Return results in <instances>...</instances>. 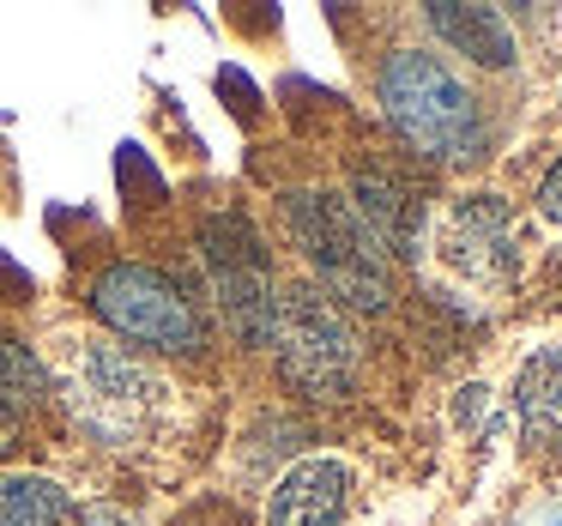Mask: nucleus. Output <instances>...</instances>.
<instances>
[{"label": "nucleus", "instance_id": "obj_5", "mask_svg": "<svg viewBox=\"0 0 562 526\" xmlns=\"http://www.w3.org/2000/svg\"><path fill=\"white\" fill-rule=\"evenodd\" d=\"M200 267H206L212 303L224 315V333L236 345H267L272 339V315H279V279H272V260L260 231L243 212H206L200 219Z\"/></svg>", "mask_w": 562, "mask_h": 526}, {"label": "nucleus", "instance_id": "obj_14", "mask_svg": "<svg viewBox=\"0 0 562 526\" xmlns=\"http://www.w3.org/2000/svg\"><path fill=\"white\" fill-rule=\"evenodd\" d=\"M74 521H79V526H139L134 514L122 508V502H79Z\"/></svg>", "mask_w": 562, "mask_h": 526}, {"label": "nucleus", "instance_id": "obj_7", "mask_svg": "<svg viewBox=\"0 0 562 526\" xmlns=\"http://www.w3.org/2000/svg\"><path fill=\"white\" fill-rule=\"evenodd\" d=\"M436 248L453 272H465L477 284H502L520 260V224H514L502 194H465L441 212Z\"/></svg>", "mask_w": 562, "mask_h": 526}, {"label": "nucleus", "instance_id": "obj_6", "mask_svg": "<svg viewBox=\"0 0 562 526\" xmlns=\"http://www.w3.org/2000/svg\"><path fill=\"white\" fill-rule=\"evenodd\" d=\"M151 393H158V381H151V369L139 363L134 351H127L122 339H79V376H74V412L86 417V424H98L103 436L110 429H134L139 417H146Z\"/></svg>", "mask_w": 562, "mask_h": 526}, {"label": "nucleus", "instance_id": "obj_2", "mask_svg": "<svg viewBox=\"0 0 562 526\" xmlns=\"http://www.w3.org/2000/svg\"><path fill=\"white\" fill-rule=\"evenodd\" d=\"M284 224H291L296 248L315 267V284L339 309H357V315H387L393 309V260L375 248V236L363 231V219L351 212L345 194H333V188H291Z\"/></svg>", "mask_w": 562, "mask_h": 526}, {"label": "nucleus", "instance_id": "obj_4", "mask_svg": "<svg viewBox=\"0 0 562 526\" xmlns=\"http://www.w3.org/2000/svg\"><path fill=\"white\" fill-rule=\"evenodd\" d=\"M267 345L279 357V376L308 400H345L357 388V369H363L357 327L315 279L279 291V315H272Z\"/></svg>", "mask_w": 562, "mask_h": 526}, {"label": "nucleus", "instance_id": "obj_11", "mask_svg": "<svg viewBox=\"0 0 562 526\" xmlns=\"http://www.w3.org/2000/svg\"><path fill=\"white\" fill-rule=\"evenodd\" d=\"M514 412H520L526 448L557 454L562 448V345H538L514 376Z\"/></svg>", "mask_w": 562, "mask_h": 526}, {"label": "nucleus", "instance_id": "obj_12", "mask_svg": "<svg viewBox=\"0 0 562 526\" xmlns=\"http://www.w3.org/2000/svg\"><path fill=\"white\" fill-rule=\"evenodd\" d=\"M55 400V369L31 351L19 333H0V412L25 417Z\"/></svg>", "mask_w": 562, "mask_h": 526}, {"label": "nucleus", "instance_id": "obj_1", "mask_svg": "<svg viewBox=\"0 0 562 526\" xmlns=\"http://www.w3.org/2000/svg\"><path fill=\"white\" fill-rule=\"evenodd\" d=\"M375 98L387 110V127L400 134V146L417 164H436V170H460L477 164L490 152V127L477 98L460 79L441 67V55L429 49H387L375 74Z\"/></svg>", "mask_w": 562, "mask_h": 526}, {"label": "nucleus", "instance_id": "obj_3", "mask_svg": "<svg viewBox=\"0 0 562 526\" xmlns=\"http://www.w3.org/2000/svg\"><path fill=\"white\" fill-rule=\"evenodd\" d=\"M86 303L103 321V333L122 339L127 351L206 357V345H212L206 309L188 296V284L170 279L164 267H146V260H110L91 279Z\"/></svg>", "mask_w": 562, "mask_h": 526}, {"label": "nucleus", "instance_id": "obj_9", "mask_svg": "<svg viewBox=\"0 0 562 526\" xmlns=\"http://www.w3.org/2000/svg\"><path fill=\"white\" fill-rule=\"evenodd\" d=\"M351 496V466L333 454H308L272 484L267 526H339Z\"/></svg>", "mask_w": 562, "mask_h": 526}, {"label": "nucleus", "instance_id": "obj_8", "mask_svg": "<svg viewBox=\"0 0 562 526\" xmlns=\"http://www.w3.org/2000/svg\"><path fill=\"white\" fill-rule=\"evenodd\" d=\"M351 212L363 219V231L375 236V248L387 260H417L424 255V194L412 188L405 164L393 158H357L351 164Z\"/></svg>", "mask_w": 562, "mask_h": 526}, {"label": "nucleus", "instance_id": "obj_10", "mask_svg": "<svg viewBox=\"0 0 562 526\" xmlns=\"http://www.w3.org/2000/svg\"><path fill=\"white\" fill-rule=\"evenodd\" d=\"M429 31L448 37L465 61H477L484 74H508L520 61V43H514V25L502 7H460V0H436L429 7Z\"/></svg>", "mask_w": 562, "mask_h": 526}, {"label": "nucleus", "instance_id": "obj_16", "mask_svg": "<svg viewBox=\"0 0 562 526\" xmlns=\"http://www.w3.org/2000/svg\"><path fill=\"white\" fill-rule=\"evenodd\" d=\"M19 448H25V417H7V412H0V460H13Z\"/></svg>", "mask_w": 562, "mask_h": 526}, {"label": "nucleus", "instance_id": "obj_13", "mask_svg": "<svg viewBox=\"0 0 562 526\" xmlns=\"http://www.w3.org/2000/svg\"><path fill=\"white\" fill-rule=\"evenodd\" d=\"M74 496L43 472H0V526H67Z\"/></svg>", "mask_w": 562, "mask_h": 526}, {"label": "nucleus", "instance_id": "obj_15", "mask_svg": "<svg viewBox=\"0 0 562 526\" xmlns=\"http://www.w3.org/2000/svg\"><path fill=\"white\" fill-rule=\"evenodd\" d=\"M538 212H544L550 224H562V158L544 170V182H538Z\"/></svg>", "mask_w": 562, "mask_h": 526}]
</instances>
